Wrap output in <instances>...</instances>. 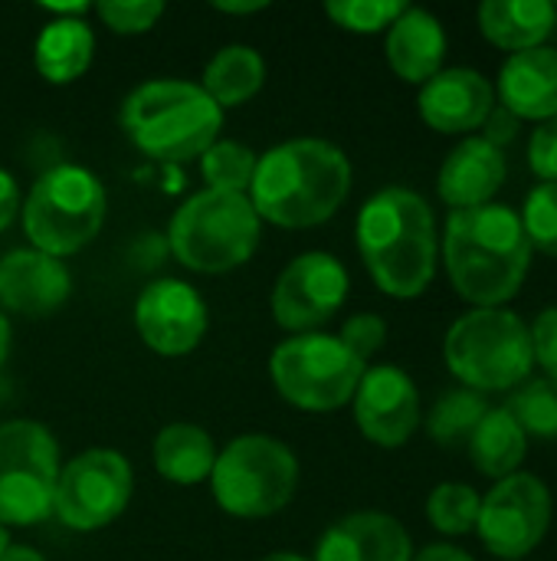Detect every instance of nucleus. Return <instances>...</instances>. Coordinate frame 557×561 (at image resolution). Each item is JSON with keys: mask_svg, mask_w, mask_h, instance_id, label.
<instances>
[{"mask_svg": "<svg viewBox=\"0 0 557 561\" xmlns=\"http://www.w3.org/2000/svg\"><path fill=\"white\" fill-rule=\"evenodd\" d=\"M351 194V161L325 138H292L256 161L246 191L259 220L309 230L332 220Z\"/></svg>", "mask_w": 557, "mask_h": 561, "instance_id": "nucleus-1", "label": "nucleus"}, {"mask_svg": "<svg viewBox=\"0 0 557 561\" xmlns=\"http://www.w3.org/2000/svg\"><path fill=\"white\" fill-rule=\"evenodd\" d=\"M443 263L453 289L476 309H502L515 299L529 266L532 243L522 220L506 204L450 210L443 230Z\"/></svg>", "mask_w": 557, "mask_h": 561, "instance_id": "nucleus-2", "label": "nucleus"}, {"mask_svg": "<svg viewBox=\"0 0 557 561\" xmlns=\"http://www.w3.org/2000/svg\"><path fill=\"white\" fill-rule=\"evenodd\" d=\"M358 250L381 293L417 299L437 273V220L407 187L378 191L358 214Z\"/></svg>", "mask_w": 557, "mask_h": 561, "instance_id": "nucleus-3", "label": "nucleus"}, {"mask_svg": "<svg viewBox=\"0 0 557 561\" xmlns=\"http://www.w3.org/2000/svg\"><path fill=\"white\" fill-rule=\"evenodd\" d=\"M121 128L128 141L158 161L200 158L223 128V108L184 79H151L121 102Z\"/></svg>", "mask_w": 557, "mask_h": 561, "instance_id": "nucleus-4", "label": "nucleus"}, {"mask_svg": "<svg viewBox=\"0 0 557 561\" xmlns=\"http://www.w3.org/2000/svg\"><path fill=\"white\" fill-rule=\"evenodd\" d=\"M259 224L246 194L204 187L174 210L167 243L177 263L194 273H230L256 253Z\"/></svg>", "mask_w": 557, "mask_h": 561, "instance_id": "nucleus-5", "label": "nucleus"}, {"mask_svg": "<svg viewBox=\"0 0 557 561\" xmlns=\"http://www.w3.org/2000/svg\"><path fill=\"white\" fill-rule=\"evenodd\" d=\"M450 371L469 391H515L535 368L529 325L509 309H473L460 316L443 342Z\"/></svg>", "mask_w": 557, "mask_h": 561, "instance_id": "nucleus-6", "label": "nucleus"}, {"mask_svg": "<svg viewBox=\"0 0 557 561\" xmlns=\"http://www.w3.org/2000/svg\"><path fill=\"white\" fill-rule=\"evenodd\" d=\"M20 214L33 250L66 260L98 237L108 197L89 168L56 164L30 187Z\"/></svg>", "mask_w": 557, "mask_h": 561, "instance_id": "nucleus-7", "label": "nucleus"}, {"mask_svg": "<svg viewBox=\"0 0 557 561\" xmlns=\"http://www.w3.org/2000/svg\"><path fill=\"white\" fill-rule=\"evenodd\" d=\"M299 486L295 454L266 434H243L217 450L210 473L213 500L236 519H266L286 510Z\"/></svg>", "mask_w": 557, "mask_h": 561, "instance_id": "nucleus-8", "label": "nucleus"}, {"mask_svg": "<svg viewBox=\"0 0 557 561\" xmlns=\"http://www.w3.org/2000/svg\"><path fill=\"white\" fill-rule=\"evenodd\" d=\"M364 371L368 365L358 362L338 335L325 332L289 335L269 358V375L282 401L315 414L345 408Z\"/></svg>", "mask_w": 557, "mask_h": 561, "instance_id": "nucleus-9", "label": "nucleus"}, {"mask_svg": "<svg viewBox=\"0 0 557 561\" xmlns=\"http://www.w3.org/2000/svg\"><path fill=\"white\" fill-rule=\"evenodd\" d=\"M59 470V444L43 424H0V526H36L49 519Z\"/></svg>", "mask_w": 557, "mask_h": 561, "instance_id": "nucleus-10", "label": "nucleus"}, {"mask_svg": "<svg viewBox=\"0 0 557 561\" xmlns=\"http://www.w3.org/2000/svg\"><path fill=\"white\" fill-rule=\"evenodd\" d=\"M131 486V467L118 450H85L59 470L53 516L72 533H98L128 510Z\"/></svg>", "mask_w": 557, "mask_h": 561, "instance_id": "nucleus-11", "label": "nucleus"}, {"mask_svg": "<svg viewBox=\"0 0 557 561\" xmlns=\"http://www.w3.org/2000/svg\"><path fill=\"white\" fill-rule=\"evenodd\" d=\"M548 526L552 493L532 473H512L499 480L479 503L476 533L483 546L499 559H525L545 539Z\"/></svg>", "mask_w": 557, "mask_h": 561, "instance_id": "nucleus-12", "label": "nucleus"}, {"mask_svg": "<svg viewBox=\"0 0 557 561\" xmlns=\"http://www.w3.org/2000/svg\"><path fill=\"white\" fill-rule=\"evenodd\" d=\"M348 299V270L338 256L312 250L295 256L272 286V316L292 332L305 335L325 325Z\"/></svg>", "mask_w": 557, "mask_h": 561, "instance_id": "nucleus-13", "label": "nucleus"}, {"mask_svg": "<svg viewBox=\"0 0 557 561\" xmlns=\"http://www.w3.org/2000/svg\"><path fill=\"white\" fill-rule=\"evenodd\" d=\"M207 322L204 296L184 279H154L135 302V329L141 342L164 358L194 352L207 335Z\"/></svg>", "mask_w": 557, "mask_h": 561, "instance_id": "nucleus-14", "label": "nucleus"}, {"mask_svg": "<svg viewBox=\"0 0 557 561\" xmlns=\"http://www.w3.org/2000/svg\"><path fill=\"white\" fill-rule=\"evenodd\" d=\"M355 421L378 447H404L420 427V394L410 375L397 365H374L355 391Z\"/></svg>", "mask_w": 557, "mask_h": 561, "instance_id": "nucleus-15", "label": "nucleus"}, {"mask_svg": "<svg viewBox=\"0 0 557 561\" xmlns=\"http://www.w3.org/2000/svg\"><path fill=\"white\" fill-rule=\"evenodd\" d=\"M72 276L62 260L39 250H10L0 256V306L16 316L43 319L66 306Z\"/></svg>", "mask_w": 557, "mask_h": 561, "instance_id": "nucleus-16", "label": "nucleus"}, {"mask_svg": "<svg viewBox=\"0 0 557 561\" xmlns=\"http://www.w3.org/2000/svg\"><path fill=\"white\" fill-rule=\"evenodd\" d=\"M420 118L443 135H460L483 128L489 112L496 108V89L476 69H440L420 89Z\"/></svg>", "mask_w": 557, "mask_h": 561, "instance_id": "nucleus-17", "label": "nucleus"}, {"mask_svg": "<svg viewBox=\"0 0 557 561\" xmlns=\"http://www.w3.org/2000/svg\"><path fill=\"white\" fill-rule=\"evenodd\" d=\"M414 542L401 519L387 513H351L325 529L315 561H410Z\"/></svg>", "mask_w": 557, "mask_h": 561, "instance_id": "nucleus-18", "label": "nucleus"}, {"mask_svg": "<svg viewBox=\"0 0 557 561\" xmlns=\"http://www.w3.org/2000/svg\"><path fill=\"white\" fill-rule=\"evenodd\" d=\"M506 174H509L506 151L489 145L483 135L463 138L443 161L437 191H440L443 204H450L453 210L486 207L502 191Z\"/></svg>", "mask_w": 557, "mask_h": 561, "instance_id": "nucleus-19", "label": "nucleus"}, {"mask_svg": "<svg viewBox=\"0 0 557 561\" xmlns=\"http://www.w3.org/2000/svg\"><path fill=\"white\" fill-rule=\"evenodd\" d=\"M499 99L515 118H557V49L512 53L499 72Z\"/></svg>", "mask_w": 557, "mask_h": 561, "instance_id": "nucleus-20", "label": "nucleus"}, {"mask_svg": "<svg viewBox=\"0 0 557 561\" xmlns=\"http://www.w3.org/2000/svg\"><path fill=\"white\" fill-rule=\"evenodd\" d=\"M387 62L391 69L404 79V82H430L440 69H443V56H446V33L443 23L420 10V7H407L391 26H387Z\"/></svg>", "mask_w": 557, "mask_h": 561, "instance_id": "nucleus-21", "label": "nucleus"}, {"mask_svg": "<svg viewBox=\"0 0 557 561\" xmlns=\"http://www.w3.org/2000/svg\"><path fill=\"white\" fill-rule=\"evenodd\" d=\"M555 26L557 7L548 0H486L479 7L483 36L509 53L545 46Z\"/></svg>", "mask_w": 557, "mask_h": 561, "instance_id": "nucleus-22", "label": "nucleus"}, {"mask_svg": "<svg viewBox=\"0 0 557 561\" xmlns=\"http://www.w3.org/2000/svg\"><path fill=\"white\" fill-rule=\"evenodd\" d=\"M95 56V33L82 16L49 20L33 43V66L53 85L76 82Z\"/></svg>", "mask_w": 557, "mask_h": 561, "instance_id": "nucleus-23", "label": "nucleus"}, {"mask_svg": "<svg viewBox=\"0 0 557 561\" xmlns=\"http://www.w3.org/2000/svg\"><path fill=\"white\" fill-rule=\"evenodd\" d=\"M154 470L177 483V486H197L210 480L213 463H217V444L213 437L187 421H174L158 431L154 447H151Z\"/></svg>", "mask_w": 557, "mask_h": 561, "instance_id": "nucleus-24", "label": "nucleus"}, {"mask_svg": "<svg viewBox=\"0 0 557 561\" xmlns=\"http://www.w3.org/2000/svg\"><path fill=\"white\" fill-rule=\"evenodd\" d=\"M525 454H529V434L515 424V417L506 408H489L469 437V457L476 470L499 483L519 473Z\"/></svg>", "mask_w": 557, "mask_h": 561, "instance_id": "nucleus-25", "label": "nucleus"}, {"mask_svg": "<svg viewBox=\"0 0 557 561\" xmlns=\"http://www.w3.org/2000/svg\"><path fill=\"white\" fill-rule=\"evenodd\" d=\"M266 85V59L243 43L223 46L204 69V82L200 89L220 105V108H233L250 102L259 89Z\"/></svg>", "mask_w": 557, "mask_h": 561, "instance_id": "nucleus-26", "label": "nucleus"}, {"mask_svg": "<svg viewBox=\"0 0 557 561\" xmlns=\"http://www.w3.org/2000/svg\"><path fill=\"white\" fill-rule=\"evenodd\" d=\"M486 411H489V404L479 391L453 388L427 414V434L443 447H456L473 437V431L479 427Z\"/></svg>", "mask_w": 557, "mask_h": 561, "instance_id": "nucleus-27", "label": "nucleus"}, {"mask_svg": "<svg viewBox=\"0 0 557 561\" xmlns=\"http://www.w3.org/2000/svg\"><path fill=\"white\" fill-rule=\"evenodd\" d=\"M259 154L240 141H213L200 154V171L210 191H227V194H246L256 174Z\"/></svg>", "mask_w": 557, "mask_h": 561, "instance_id": "nucleus-28", "label": "nucleus"}, {"mask_svg": "<svg viewBox=\"0 0 557 561\" xmlns=\"http://www.w3.org/2000/svg\"><path fill=\"white\" fill-rule=\"evenodd\" d=\"M506 411L515 417V424L542 440H557V381L535 378L515 388Z\"/></svg>", "mask_w": 557, "mask_h": 561, "instance_id": "nucleus-29", "label": "nucleus"}, {"mask_svg": "<svg viewBox=\"0 0 557 561\" xmlns=\"http://www.w3.org/2000/svg\"><path fill=\"white\" fill-rule=\"evenodd\" d=\"M483 496L466 483H440L427 500V519L443 536H466L476 529Z\"/></svg>", "mask_w": 557, "mask_h": 561, "instance_id": "nucleus-30", "label": "nucleus"}, {"mask_svg": "<svg viewBox=\"0 0 557 561\" xmlns=\"http://www.w3.org/2000/svg\"><path fill=\"white\" fill-rule=\"evenodd\" d=\"M519 220L532 250H542L545 256H557V181H542L525 197Z\"/></svg>", "mask_w": 557, "mask_h": 561, "instance_id": "nucleus-31", "label": "nucleus"}, {"mask_svg": "<svg viewBox=\"0 0 557 561\" xmlns=\"http://www.w3.org/2000/svg\"><path fill=\"white\" fill-rule=\"evenodd\" d=\"M407 10L404 0H328L325 13L351 33H381Z\"/></svg>", "mask_w": 557, "mask_h": 561, "instance_id": "nucleus-32", "label": "nucleus"}, {"mask_svg": "<svg viewBox=\"0 0 557 561\" xmlns=\"http://www.w3.org/2000/svg\"><path fill=\"white\" fill-rule=\"evenodd\" d=\"M95 13L112 33L131 36V33H148L164 16V3L161 0H102L95 3Z\"/></svg>", "mask_w": 557, "mask_h": 561, "instance_id": "nucleus-33", "label": "nucleus"}, {"mask_svg": "<svg viewBox=\"0 0 557 561\" xmlns=\"http://www.w3.org/2000/svg\"><path fill=\"white\" fill-rule=\"evenodd\" d=\"M341 342H345V348L358 358V362H371V355H378L381 352V345H384V339H387V325H384V319L381 316H374V312H358V316H351L345 325H341V335H338Z\"/></svg>", "mask_w": 557, "mask_h": 561, "instance_id": "nucleus-34", "label": "nucleus"}, {"mask_svg": "<svg viewBox=\"0 0 557 561\" xmlns=\"http://www.w3.org/2000/svg\"><path fill=\"white\" fill-rule=\"evenodd\" d=\"M529 335H532L535 365L545 368V378L557 381V306L535 316V322L529 325Z\"/></svg>", "mask_w": 557, "mask_h": 561, "instance_id": "nucleus-35", "label": "nucleus"}, {"mask_svg": "<svg viewBox=\"0 0 557 561\" xmlns=\"http://www.w3.org/2000/svg\"><path fill=\"white\" fill-rule=\"evenodd\" d=\"M529 164L542 181H557V118L542 122L529 141Z\"/></svg>", "mask_w": 557, "mask_h": 561, "instance_id": "nucleus-36", "label": "nucleus"}, {"mask_svg": "<svg viewBox=\"0 0 557 561\" xmlns=\"http://www.w3.org/2000/svg\"><path fill=\"white\" fill-rule=\"evenodd\" d=\"M483 128H486V135H483V138L502 151V145H509V141H515V138H519V131H522V118H515L506 105H496V108L489 112V118L483 122Z\"/></svg>", "mask_w": 557, "mask_h": 561, "instance_id": "nucleus-37", "label": "nucleus"}, {"mask_svg": "<svg viewBox=\"0 0 557 561\" xmlns=\"http://www.w3.org/2000/svg\"><path fill=\"white\" fill-rule=\"evenodd\" d=\"M16 210H20V187L13 181V174L0 168V230H7L13 224Z\"/></svg>", "mask_w": 557, "mask_h": 561, "instance_id": "nucleus-38", "label": "nucleus"}, {"mask_svg": "<svg viewBox=\"0 0 557 561\" xmlns=\"http://www.w3.org/2000/svg\"><path fill=\"white\" fill-rule=\"evenodd\" d=\"M410 561H476L469 552L456 549V546H427L423 552H417Z\"/></svg>", "mask_w": 557, "mask_h": 561, "instance_id": "nucleus-39", "label": "nucleus"}, {"mask_svg": "<svg viewBox=\"0 0 557 561\" xmlns=\"http://www.w3.org/2000/svg\"><path fill=\"white\" fill-rule=\"evenodd\" d=\"M0 561H46L36 549H30V546H7L3 549V556H0Z\"/></svg>", "mask_w": 557, "mask_h": 561, "instance_id": "nucleus-40", "label": "nucleus"}, {"mask_svg": "<svg viewBox=\"0 0 557 561\" xmlns=\"http://www.w3.org/2000/svg\"><path fill=\"white\" fill-rule=\"evenodd\" d=\"M217 10H223V13H233V16H243V13H259V10H266V3H213Z\"/></svg>", "mask_w": 557, "mask_h": 561, "instance_id": "nucleus-41", "label": "nucleus"}, {"mask_svg": "<svg viewBox=\"0 0 557 561\" xmlns=\"http://www.w3.org/2000/svg\"><path fill=\"white\" fill-rule=\"evenodd\" d=\"M7 355H10V322H7V316L0 312V365L7 362Z\"/></svg>", "mask_w": 557, "mask_h": 561, "instance_id": "nucleus-42", "label": "nucleus"}, {"mask_svg": "<svg viewBox=\"0 0 557 561\" xmlns=\"http://www.w3.org/2000/svg\"><path fill=\"white\" fill-rule=\"evenodd\" d=\"M263 561H315V559H305V556H299V552H272V556H266Z\"/></svg>", "mask_w": 557, "mask_h": 561, "instance_id": "nucleus-43", "label": "nucleus"}, {"mask_svg": "<svg viewBox=\"0 0 557 561\" xmlns=\"http://www.w3.org/2000/svg\"><path fill=\"white\" fill-rule=\"evenodd\" d=\"M7 546H10V539H7V529L0 526V556H3V549H7Z\"/></svg>", "mask_w": 557, "mask_h": 561, "instance_id": "nucleus-44", "label": "nucleus"}]
</instances>
